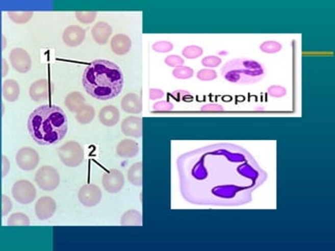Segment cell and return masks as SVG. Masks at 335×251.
<instances>
[{"instance_id":"cell-13","label":"cell","mask_w":335,"mask_h":251,"mask_svg":"<svg viewBox=\"0 0 335 251\" xmlns=\"http://www.w3.org/2000/svg\"><path fill=\"white\" fill-rule=\"evenodd\" d=\"M63 42L69 47H76L83 43L85 31L78 26H70L64 30Z\"/></svg>"},{"instance_id":"cell-9","label":"cell","mask_w":335,"mask_h":251,"mask_svg":"<svg viewBox=\"0 0 335 251\" xmlns=\"http://www.w3.org/2000/svg\"><path fill=\"white\" fill-rule=\"evenodd\" d=\"M102 192L101 188L94 184H86L83 185L80 191H79L78 198L82 205L87 207H92L97 205L102 200Z\"/></svg>"},{"instance_id":"cell-34","label":"cell","mask_w":335,"mask_h":251,"mask_svg":"<svg viewBox=\"0 0 335 251\" xmlns=\"http://www.w3.org/2000/svg\"><path fill=\"white\" fill-rule=\"evenodd\" d=\"M201 63L204 67H217L221 64V59L216 56H209L202 59Z\"/></svg>"},{"instance_id":"cell-25","label":"cell","mask_w":335,"mask_h":251,"mask_svg":"<svg viewBox=\"0 0 335 251\" xmlns=\"http://www.w3.org/2000/svg\"><path fill=\"white\" fill-rule=\"evenodd\" d=\"M121 224L123 226H141L143 224L142 215L140 212L132 209L123 215Z\"/></svg>"},{"instance_id":"cell-21","label":"cell","mask_w":335,"mask_h":251,"mask_svg":"<svg viewBox=\"0 0 335 251\" xmlns=\"http://www.w3.org/2000/svg\"><path fill=\"white\" fill-rule=\"evenodd\" d=\"M64 103L70 112L76 113L85 105V97L81 92L72 91L65 97Z\"/></svg>"},{"instance_id":"cell-12","label":"cell","mask_w":335,"mask_h":251,"mask_svg":"<svg viewBox=\"0 0 335 251\" xmlns=\"http://www.w3.org/2000/svg\"><path fill=\"white\" fill-rule=\"evenodd\" d=\"M57 209L56 201L48 196L41 197L36 202L35 205V213L39 220L45 221L54 216Z\"/></svg>"},{"instance_id":"cell-8","label":"cell","mask_w":335,"mask_h":251,"mask_svg":"<svg viewBox=\"0 0 335 251\" xmlns=\"http://www.w3.org/2000/svg\"><path fill=\"white\" fill-rule=\"evenodd\" d=\"M39 160V154L30 146L20 149L16 154V163L22 171H33L37 167Z\"/></svg>"},{"instance_id":"cell-26","label":"cell","mask_w":335,"mask_h":251,"mask_svg":"<svg viewBox=\"0 0 335 251\" xmlns=\"http://www.w3.org/2000/svg\"><path fill=\"white\" fill-rule=\"evenodd\" d=\"M8 225L11 227H27L30 226V219L25 214L15 213L9 218Z\"/></svg>"},{"instance_id":"cell-16","label":"cell","mask_w":335,"mask_h":251,"mask_svg":"<svg viewBox=\"0 0 335 251\" xmlns=\"http://www.w3.org/2000/svg\"><path fill=\"white\" fill-rule=\"evenodd\" d=\"M132 42L127 35L117 34L112 37L110 41L111 51L117 56L127 55L131 49Z\"/></svg>"},{"instance_id":"cell-35","label":"cell","mask_w":335,"mask_h":251,"mask_svg":"<svg viewBox=\"0 0 335 251\" xmlns=\"http://www.w3.org/2000/svg\"><path fill=\"white\" fill-rule=\"evenodd\" d=\"M197 78L201 81H213L217 78V72L213 69H202L197 73Z\"/></svg>"},{"instance_id":"cell-27","label":"cell","mask_w":335,"mask_h":251,"mask_svg":"<svg viewBox=\"0 0 335 251\" xmlns=\"http://www.w3.org/2000/svg\"><path fill=\"white\" fill-rule=\"evenodd\" d=\"M9 16H10L11 20L14 21L15 23L23 24L31 20L33 13L32 12H10Z\"/></svg>"},{"instance_id":"cell-23","label":"cell","mask_w":335,"mask_h":251,"mask_svg":"<svg viewBox=\"0 0 335 251\" xmlns=\"http://www.w3.org/2000/svg\"><path fill=\"white\" fill-rule=\"evenodd\" d=\"M127 176L131 184L136 186L143 185V163L136 162L132 164L128 171Z\"/></svg>"},{"instance_id":"cell-4","label":"cell","mask_w":335,"mask_h":251,"mask_svg":"<svg viewBox=\"0 0 335 251\" xmlns=\"http://www.w3.org/2000/svg\"><path fill=\"white\" fill-rule=\"evenodd\" d=\"M221 72L227 82L238 85L258 83L265 76V69L261 63L247 58H238L227 62Z\"/></svg>"},{"instance_id":"cell-24","label":"cell","mask_w":335,"mask_h":251,"mask_svg":"<svg viewBox=\"0 0 335 251\" xmlns=\"http://www.w3.org/2000/svg\"><path fill=\"white\" fill-rule=\"evenodd\" d=\"M95 116V110L90 105H84V106L75 113V119L82 123L88 124L90 123Z\"/></svg>"},{"instance_id":"cell-31","label":"cell","mask_w":335,"mask_h":251,"mask_svg":"<svg viewBox=\"0 0 335 251\" xmlns=\"http://www.w3.org/2000/svg\"><path fill=\"white\" fill-rule=\"evenodd\" d=\"M75 16H76V19L80 21L81 23L90 24L95 20L96 13L95 12H76Z\"/></svg>"},{"instance_id":"cell-19","label":"cell","mask_w":335,"mask_h":251,"mask_svg":"<svg viewBox=\"0 0 335 251\" xmlns=\"http://www.w3.org/2000/svg\"><path fill=\"white\" fill-rule=\"evenodd\" d=\"M140 152V146L133 139H124L116 146V154L122 158H133Z\"/></svg>"},{"instance_id":"cell-33","label":"cell","mask_w":335,"mask_h":251,"mask_svg":"<svg viewBox=\"0 0 335 251\" xmlns=\"http://www.w3.org/2000/svg\"><path fill=\"white\" fill-rule=\"evenodd\" d=\"M267 93L272 97H283L287 94V90L282 86L272 85L267 89Z\"/></svg>"},{"instance_id":"cell-28","label":"cell","mask_w":335,"mask_h":251,"mask_svg":"<svg viewBox=\"0 0 335 251\" xmlns=\"http://www.w3.org/2000/svg\"><path fill=\"white\" fill-rule=\"evenodd\" d=\"M260 49L265 54H275L282 49V44L277 41H265L260 45Z\"/></svg>"},{"instance_id":"cell-38","label":"cell","mask_w":335,"mask_h":251,"mask_svg":"<svg viewBox=\"0 0 335 251\" xmlns=\"http://www.w3.org/2000/svg\"><path fill=\"white\" fill-rule=\"evenodd\" d=\"M12 207H13V204H12L11 199L8 196L4 195L3 196V216L8 215L12 211Z\"/></svg>"},{"instance_id":"cell-37","label":"cell","mask_w":335,"mask_h":251,"mask_svg":"<svg viewBox=\"0 0 335 251\" xmlns=\"http://www.w3.org/2000/svg\"><path fill=\"white\" fill-rule=\"evenodd\" d=\"M153 108L156 110V111H169V110H172L173 109V105L169 102H157L154 104V106Z\"/></svg>"},{"instance_id":"cell-39","label":"cell","mask_w":335,"mask_h":251,"mask_svg":"<svg viewBox=\"0 0 335 251\" xmlns=\"http://www.w3.org/2000/svg\"><path fill=\"white\" fill-rule=\"evenodd\" d=\"M201 111H223L222 106L220 105H207V106H203L201 109Z\"/></svg>"},{"instance_id":"cell-40","label":"cell","mask_w":335,"mask_h":251,"mask_svg":"<svg viewBox=\"0 0 335 251\" xmlns=\"http://www.w3.org/2000/svg\"><path fill=\"white\" fill-rule=\"evenodd\" d=\"M3 166H4L3 177H6L7 174L10 172V161H9V159H8V157L6 155L3 156Z\"/></svg>"},{"instance_id":"cell-5","label":"cell","mask_w":335,"mask_h":251,"mask_svg":"<svg viewBox=\"0 0 335 251\" xmlns=\"http://www.w3.org/2000/svg\"><path fill=\"white\" fill-rule=\"evenodd\" d=\"M58 155L61 161L69 167L79 166L85 158V153L82 145L73 140L62 144L58 150Z\"/></svg>"},{"instance_id":"cell-15","label":"cell","mask_w":335,"mask_h":251,"mask_svg":"<svg viewBox=\"0 0 335 251\" xmlns=\"http://www.w3.org/2000/svg\"><path fill=\"white\" fill-rule=\"evenodd\" d=\"M30 96L35 102L46 101L49 96V82L46 79L34 82L30 87Z\"/></svg>"},{"instance_id":"cell-1","label":"cell","mask_w":335,"mask_h":251,"mask_svg":"<svg viewBox=\"0 0 335 251\" xmlns=\"http://www.w3.org/2000/svg\"><path fill=\"white\" fill-rule=\"evenodd\" d=\"M177 166L183 197L198 205L246 204L266 179L253 157L234 143H215L183 154Z\"/></svg>"},{"instance_id":"cell-18","label":"cell","mask_w":335,"mask_h":251,"mask_svg":"<svg viewBox=\"0 0 335 251\" xmlns=\"http://www.w3.org/2000/svg\"><path fill=\"white\" fill-rule=\"evenodd\" d=\"M91 35H92L93 40L96 42L97 44L104 45L109 41V38L112 35V29L107 22L100 21V22H97L92 28Z\"/></svg>"},{"instance_id":"cell-6","label":"cell","mask_w":335,"mask_h":251,"mask_svg":"<svg viewBox=\"0 0 335 251\" xmlns=\"http://www.w3.org/2000/svg\"><path fill=\"white\" fill-rule=\"evenodd\" d=\"M37 185L43 191L51 192L60 184V175L53 166L44 165L38 170L35 176Z\"/></svg>"},{"instance_id":"cell-41","label":"cell","mask_w":335,"mask_h":251,"mask_svg":"<svg viewBox=\"0 0 335 251\" xmlns=\"http://www.w3.org/2000/svg\"><path fill=\"white\" fill-rule=\"evenodd\" d=\"M164 96V92L160 89H151L150 90V98L151 99H160Z\"/></svg>"},{"instance_id":"cell-17","label":"cell","mask_w":335,"mask_h":251,"mask_svg":"<svg viewBox=\"0 0 335 251\" xmlns=\"http://www.w3.org/2000/svg\"><path fill=\"white\" fill-rule=\"evenodd\" d=\"M122 109L130 114H140L143 111V104L141 97L136 93L126 94L121 103Z\"/></svg>"},{"instance_id":"cell-2","label":"cell","mask_w":335,"mask_h":251,"mask_svg":"<svg viewBox=\"0 0 335 251\" xmlns=\"http://www.w3.org/2000/svg\"><path fill=\"white\" fill-rule=\"evenodd\" d=\"M82 85L92 97L107 101L122 92L124 74L115 63L107 60H95L85 68Z\"/></svg>"},{"instance_id":"cell-20","label":"cell","mask_w":335,"mask_h":251,"mask_svg":"<svg viewBox=\"0 0 335 251\" xmlns=\"http://www.w3.org/2000/svg\"><path fill=\"white\" fill-rule=\"evenodd\" d=\"M98 119L106 127H113L120 120V111L115 106H112V105L105 106L103 109H101L100 114H98Z\"/></svg>"},{"instance_id":"cell-11","label":"cell","mask_w":335,"mask_h":251,"mask_svg":"<svg viewBox=\"0 0 335 251\" xmlns=\"http://www.w3.org/2000/svg\"><path fill=\"white\" fill-rule=\"evenodd\" d=\"M102 183L105 190L110 194H116L121 192L125 184V178L121 171L112 169L103 176Z\"/></svg>"},{"instance_id":"cell-42","label":"cell","mask_w":335,"mask_h":251,"mask_svg":"<svg viewBox=\"0 0 335 251\" xmlns=\"http://www.w3.org/2000/svg\"><path fill=\"white\" fill-rule=\"evenodd\" d=\"M3 65H4V72H3V77H6L7 76V72H8V65H7V61L5 59H3Z\"/></svg>"},{"instance_id":"cell-3","label":"cell","mask_w":335,"mask_h":251,"mask_svg":"<svg viewBox=\"0 0 335 251\" xmlns=\"http://www.w3.org/2000/svg\"><path fill=\"white\" fill-rule=\"evenodd\" d=\"M28 129L36 143L50 145L64 138L68 130V119L60 107L44 105L32 112Z\"/></svg>"},{"instance_id":"cell-32","label":"cell","mask_w":335,"mask_h":251,"mask_svg":"<svg viewBox=\"0 0 335 251\" xmlns=\"http://www.w3.org/2000/svg\"><path fill=\"white\" fill-rule=\"evenodd\" d=\"M152 48L156 53H168L173 49V44L168 41H159L155 42L152 45Z\"/></svg>"},{"instance_id":"cell-22","label":"cell","mask_w":335,"mask_h":251,"mask_svg":"<svg viewBox=\"0 0 335 251\" xmlns=\"http://www.w3.org/2000/svg\"><path fill=\"white\" fill-rule=\"evenodd\" d=\"M4 97L8 102H15L20 95V87H19L18 82L15 80H7L4 83Z\"/></svg>"},{"instance_id":"cell-30","label":"cell","mask_w":335,"mask_h":251,"mask_svg":"<svg viewBox=\"0 0 335 251\" xmlns=\"http://www.w3.org/2000/svg\"><path fill=\"white\" fill-rule=\"evenodd\" d=\"M203 54V49L199 46H196V45H190L184 48L183 51V55L185 56V58L187 59H196V58H199L201 55Z\"/></svg>"},{"instance_id":"cell-14","label":"cell","mask_w":335,"mask_h":251,"mask_svg":"<svg viewBox=\"0 0 335 251\" xmlns=\"http://www.w3.org/2000/svg\"><path fill=\"white\" fill-rule=\"evenodd\" d=\"M122 132L134 138L143 135V119L137 116H128L122 121Z\"/></svg>"},{"instance_id":"cell-7","label":"cell","mask_w":335,"mask_h":251,"mask_svg":"<svg viewBox=\"0 0 335 251\" xmlns=\"http://www.w3.org/2000/svg\"><path fill=\"white\" fill-rule=\"evenodd\" d=\"M14 199L20 204L32 203L37 196V191L34 184L29 180H19L12 187Z\"/></svg>"},{"instance_id":"cell-36","label":"cell","mask_w":335,"mask_h":251,"mask_svg":"<svg viewBox=\"0 0 335 251\" xmlns=\"http://www.w3.org/2000/svg\"><path fill=\"white\" fill-rule=\"evenodd\" d=\"M165 63L171 67H178L184 64V59L179 56H169L165 59Z\"/></svg>"},{"instance_id":"cell-29","label":"cell","mask_w":335,"mask_h":251,"mask_svg":"<svg viewBox=\"0 0 335 251\" xmlns=\"http://www.w3.org/2000/svg\"><path fill=\"white\" fill-rule=\"evenodd\" d=\"M173 76L176 79H182V80H186V79H190L194 76V70L188 66H178L176 67L173 70Z\"/></svg>"},{"instance_id":"cell-10","label":"cell","mask_w":335,"mask_h":251,"mask_svg":"<svg viewBox=\"0 0 335 251\" xmlns=\"http://www.w3.org/2000/svg\"><path fill=\"white\" fill-rule=\"evenodd\" d=\"M10 62L14 69L20 73H27L32 68V60L29 53L20 47L14 48L11 52Z\"/></svg>"}]
</instances>
